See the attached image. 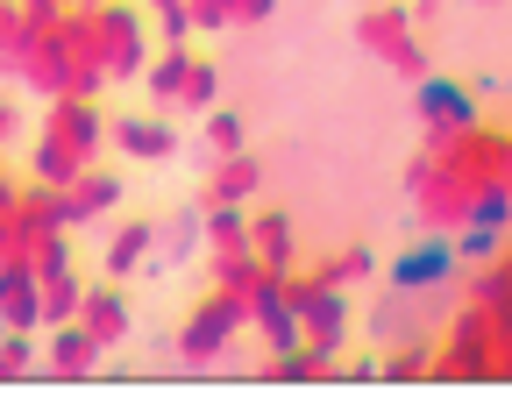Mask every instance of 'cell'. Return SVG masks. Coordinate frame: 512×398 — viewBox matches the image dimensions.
I'll use <instances>...</instances> for the list:
<instances>
[{"label":"cell","mask_w":512,"mask_h":398,"mask_svg":"<svg viewBox=\"0 0 512 398\" xmlns=\"http://www.w3.org/2000/svg\"><path fill=\"white\" fill-rule=\"evenodd\" d=\"M448 271H456V249H448V242H420V249H406V256L392 263L399 285H441Z\"/></svg>","instance_id":"1"},{"label":"cell","mask_w":512,"mask_h":398,"mask_svg":"<svg viewBox=\"0 0 512 398\" xmlns=\"http://www.w3.org/2000/svg\"><path fill=\"white\" fill-rule=\"evenodd\" d=\"M420 107H427L434 121H470V93H463L456 79H427V86H420Z\"/></svg>","instance_id":"2"}]
</instances>
